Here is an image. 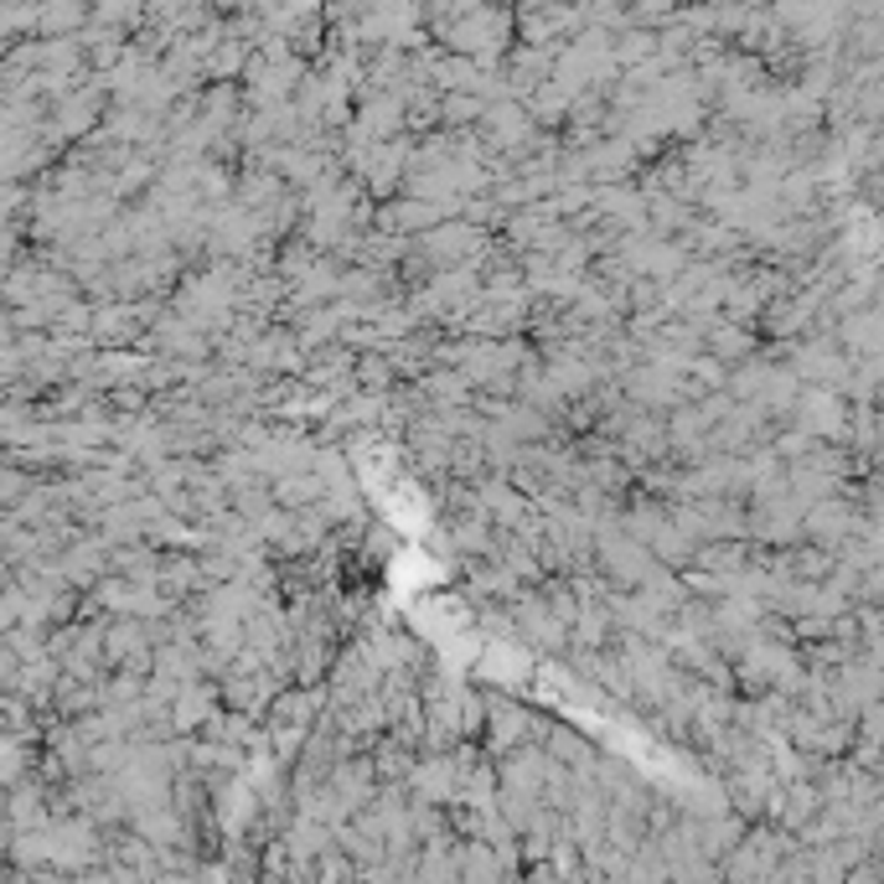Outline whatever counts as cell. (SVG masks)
<instances>
[]
</instances>
